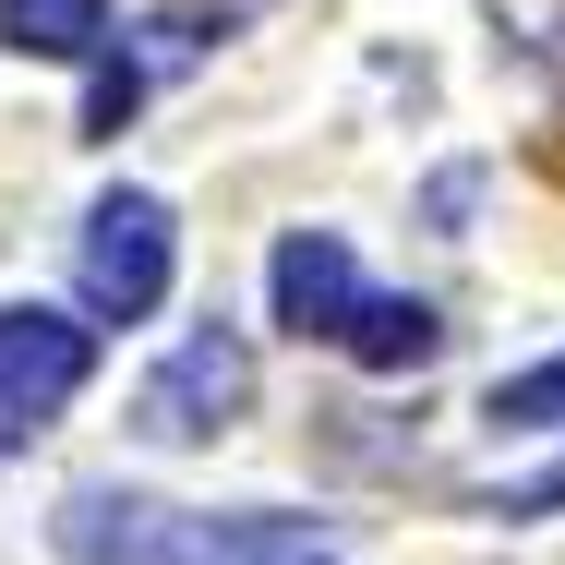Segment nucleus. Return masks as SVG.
Here are the masks:
<instances>
[{
    "label": "nucleus",
    "instance_id": "1",
    "mask_svg": "<svg viewBox=\"0 0 565 565\" xmlns=\"http://www.w3.org/2000/svg\"><path fill=\"white\" fill-rule=\"evenodd\" d=\"M97 373V326L73 313H36V301H0V457H24Z\"/></svg>",
    "mask_w": 565,
    "mask_h": 565
},
{
    "label": "nucleus",
    "instance_id": "2",
    "mask_svg": "<svg viewBox=\"0 0 565 565\" xmlns=\"http://www.w3.org/2000/svg\"><path fill=\"white\" fill-rule=\"evenodd\" d=\"M241 409H253V349L228 338V326H193V338L145 373L132 434H145V446H217Z\"/></svg>",
    "mask_w": 565,
    "mask_h": 565
},
{
    "label": "nucleus",
    "instance_id": "3",
    "mask_svg": "<svg viewBox=\"0 0 565 565\" xmlns=\"http://www.w3.org/2000/svg\"><path fill=\"white\" fill-rule=\"evenodd\" d=\"M169 241H181V228H169L157 193H109V205L85 217V253H73V265H85V313H97V326H145V313L169 301Z\"/></svg>",
    "mask_w": 565,
    "mask_h": 565
},
{
    "label": "nucleus",
    "instance_id": "4",
    "mask_svg": "<svg viewBox=\"0 0 565 565\" xmlns=\"http://www.w3.org/2000/svg\"><path fill=\"white\" fill-rule=\"evenodd\" d=\"M349 301H361L349 241L338 228H289V241H277V326H289V338H338Z\"/></svg>",
    "mask_w": 565,
    "mask_h": 565
},
{
    "label": "nucleus",
    "instance_id": "5",
    "mask_svg": "<svg viewBox=\"0 0 565 565\" xmlns=\"http://www.w3.org/2000/svg\"><path fill=\"white\" fill-rule=\"evenodd\" d=\"M338 349L361 361V373H422V361L446 349V313H434V301H349Z\"/></svg>",
    "mask_w": 565,
    "mask_h": 565
},
{
    "label": "nucleus",
    "instance_id": "6",
    "mask_svg": "<svg viewBox=\"0 0 565 565\" xmlns=\"http://www.w3.org/2000/svg\"><path fill=\"white\" fill-rule=\"evenodd\" d=\"M61 554L73 565H145L157 554V505H132V493H73V505H61Z\"/></svg>",
    "mask_w": 565,
    "mask_h": 565
},
{
    "label": "nucleus",
    "instance_id": "7",
    "mask_svg": "<svg viewBox=\"0 0 565 565\" xmlns=\"http://www.w3.org/2000/svg\"><path fill=\"white\" fill-rule=\"evenodd\" d=\"M0 36L36 61H85V49H109V0H0Z\"/></svg>",
    "mask_w": 565,
    "mask_h": 565
},
{
    "label": "nucleus",
    "instance_id": "8",
    "mask_svg": "<svg viewBox=\"0 0 565 565\" xmlns=\"http://www.w3.org/2000/svg\"><path fill=\"white\" fill-rule=\"evenodd\" d=\"M481 422H493V434H565V361H542V373H505V385L481 397Z\"/></svg>",
    "mask_w": 565,
    "mask_h": 565
},
{
    "label": "nucleus",
    "instance_id": "9",
    "mask_svg": "<svg viewBox=\"0 0 565 565\" xmlns=\"http://www.w3.org/2000/svg\"><path fill=\"white\" fill-rule=\"evenodd\" d=\"M145 109V61H97V97H85V132H120Z\"/></svg>",
    "mask_w": 565,
    "mask_h": 565
},
{
    "label": "nucleus",
    "instance_id": "10",
    "mask_svg": "<svg viewBox=\"0 0 565 565\" xmlns=\"http://www.w3.org/2000/svg\"><path fill=\"white\" fill-rule=\"evenodd\" d=\"M565 505V469H542V481H505V493H493V518H554Z\"/></svg>",
    "mask_w": 565,
    "mask_h": 565
},
{
    "label": "nucleus",
    "instance_id": "11",
    "mask_svg": "<svg viewBox=\"0 0 565 565\" xmlns=\"http://www.w3.org/2000/svg\"><path fill=\"white\" fill-rule=\"evenodd\" d=\"M301 565H338V554H301Z\"/></svg>",
    "mask_w": 565,
    "mask_h": 565
}]
</instances>
